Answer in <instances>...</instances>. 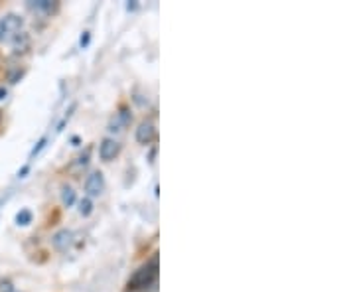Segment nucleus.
<instances>
[{"instance_id":"1","label":"nucleus","mask_w":355,"mask_h":292,"mask_svg":"<svg viewBox=\"0 0 355 292\" xmlns=\"http://www.w3.org/2000/svg\"><path fill=\"white\" fill-rule=\"evenodd\" d=\"M158 274V257H152L150 263H146L140 271L134 272V276L128 282V288L132 290H148L150 286H154Z\"/></svg>"},{"instance_id":"2","label":"nucleus","mask_w":355,"mask_h":292,"mask_svg":"<svg viewBox=\"0 0 355 292\" xmlns=\"http://www.w3.org/2000/svg\"><path fill=\"white\" fill-rule=\"evenodd\" d=\"M24 26V18L18 14H6L0 18V42L12 40Z\"/></svg>"},{"instance_id":"3","label":"nucleus","mask_w":355,"mask_h":292,"mask_svg":"<svg viewBox=\"0 0 355 292\" xmlns=\"http://www.w3.org/2000/svg\"><path fill=\"white\" fill-rule=\"evenodd\" d=\"M103 189H105V176H103V172L95 170V172H91V174L85 178V191H87V198H97V196H101V193H103Z\"/></svg>"},{"instance_id":"4","label":"nucleus","mask_w":355,"mask_h":292,"mask_svg":"<svg viewBox=\"0 0 355 292\" xmlns=\"http://www.w3.org/2000/svg\"><path fill=\"white\" fill-rule=\"evenodd\" d=\"M119 152H121V144L115 138H103V140H101V144H99V156H101V160L111 162Z\"/></svg>"},{"instance_id":"5","label":"nucleus","mask_w":355,"mask_h":292,"mask_svg":"<svg viewBox=\"0 0 355 292\" xmlns=\"http://www.w3.org/2000/svg\"><path fill=\"white\" fill-rule=\"evenodd\" d=\"M71 243H73V231L71 229H60L52 237V245L56 251H67Z\"/></svg>"},{"instance_id":"6","label":"nucleus","mask_w":355,"mask_h":292,"mask_svg":"<svg viewBox=\"0 0 355 292\" xmlns=\"http://www.w3.org/2000/svg\"><path fill=\"white\" fill-rule=\"evenodd\" d=\"M134 136H136V142L138 144H150L152 140L156 138V126L152 125V123H148V121H144V123L138 125Z\"/></svg>"},{"instance_id":"7","label":"nucleus","mask_w":355,"mask_h":292,"mask_svg":"<svg viewBox=\"0 0 355 292\" xmlns=\"http://www.w3.org/2000/svg\"><path fill=\"white\" fill-rule=\"evenodd\" d=\"M130 121H132V115H130V111L126 109V107H123L113 119H111V123H109V130H113V132H121V130H125L128 125H130Z\"/></svg>"},{"instance_id":"8","label":"nucleus","mask_w":355,"mask_h":292,"mask_svg":"<svg viewBox=\"0 0 355 292\" xmlns=\"http://www.w3.org/2000/svg\"><path fill=\"white\" fill-rule=\"evenodd\" d=\"M10 42H12V47H14V54H24L30 47V36L26 32H18Z\"/></svg>"},{"instance_id":"9","label":"nucleus","mask_w":355,"mask_h":292,"mask_svg":"<svg viewBox=\"0 0 355 292\" xmlns=\"http://www.w3.org/2000/svg\"><path fill=\"white\" fill-rule=\"evenodd\" d=\"M75 202H77V196H75L73 188H69V186H63V188H62V204H63L65 208H71Z\"/></svg>"},{"instance_id":"10","label":"nucleus","mask_w":355,"mask_h":292,"mask_svg":"<svg viewBox=\"0 0 355 292\" xmlns=\"http://www.w3.org/2000/svg\"><path fill=\"white\" fill-rule=\"evenodd\" d=\"M28 6L34 8V10H42V12H52L56 8V4L52 2V0H36V2H30Z\"/></svg>"},{"instance_id":"11","label":"nucleus","mask_w":355,"mask_h":292,"mask_svg":"<svg viewBox=\"0 0 355 292\" xmlns=\"http://www.w3.org/2000/svg\"><path fill=\"white\" fill-rule=\"evenodd\" d=\"M79 213H81L83 217H89V215L93 213V200H91V198H83V200L79 202Z\"/></svg>"},{"instance_id":"12","label":"nucleus","mask_w":355,"mask_h":292,"mask_svg":"<svg viewBox=\"0 0 355 292\" xmlns=\"http://www.w3.org/2000/svg\"><path fill=\"white\" fill-rule=\"evenodd\" d=\"M32 211L30 209H22V211H18L16 213V223L18 225H22V227H26V225H30L32 223Z\"/></svg>"},{"instance_id":"13","label":"nucleus","mask_w":355,"mask_h":292,"mask_svg":"<svg viewBox=\"0 0 355 292\" xmlns=\"http://www.w3.org/2000/svg\"><path fill=\"white\" fill-rule=\"evenodd\" d=\"M24 77V69H20V67H16V69H12L10 73H8V83H18L20 79Z\"/></svg>"},{"instance_id":"14","label":"nucleus","mask_w":355,"mask_h":292,"mask_svg":"<svg viewBox=\"0 0 355 292\" xmlns=\"http://www.w3.org/2000/svg\"><path fill=\"white\" fill-rule=\"evenodd\" d=\"M45 142H47V136H43V138H40V140H38V144L34 146V150L30 152V158H34L36 154H40V152L45 148Z\"/></svg>"},{"instance_id":"15","label":"nucleus","mask_w":355,"mask_h":292,"mask_svg":"<svg viewBox=\"0 0 355 292\" xmlns=\"http://www.w3.org/2000/svg\"><path fill=\"white\" fill-rule=\"evenodd\" d=\"M0 292H14V286L8 278H0Z\"/></svg>"},{"instance_id":"16","label":"nucleus","mask_w":355,"mask_h":292,"mask_svg":"<svg viewBox=\"0 0 355 292\" xmlns=\"http://www.w3.org/2000/svg\"><path fill=\"white\" fill-rule=\"evenodd\" d=\"M87 164H89V152H85V154L77 156V158H75V162H73V166H77V168H81V166H87Z\"/></svg>"},{"instance_id":"17","label":"nucleus","mask_w":355,"mask_h":292,"mask_svg":"<svg viewBox=\"0 0 355 292\" xmlns=\"http://www.w3.org/2000/svg\"><path fill=\"white\" fill-rule=\"evenodd\" d=\"M89 42H91V32H87V30H85V32L81 34V38H79V45H81V47H87V45H89Z\"/></svg>"},{"instance_id":"18","label":"nucleus","mask_w":355,"mask_h":292,"mask_svg":"<svg viewBox=\"0 0 355 292\" xmlns=\"http://www.w3.org/2000/svg\"><path fill=\"white\" fill-rule=\"evenodd\" d=\"M6 95H8V91H6L4 87H0V101H2V99H6Z\"/></svg>"},{"instance_id":"19","label":"nucleus","mask_w":355,"mask_h":292,"mask_svg":"<svg viewBox=\"0 0 355 292\" xmlns=\"http://www.w3.org/2000/svg\"><path fill=\"white\" fill-rule=\"evenodd\" d=\"M28 170H30V168H28V166H24V168H22V170L18 172V178H24V176L28 174Z\"/></svg>"},{"instance_id":"20","label":"nucleus","mask_w":355,"mask_h":292,"mask_svg":"<svg viewBox=\"0 0 355 292\" xmlns=\"http://www.w3.org/2000/svg\"><path fill=\"white\" fill-rule=\"evenodd\" d=\"M126 8H128V10H136V8H138V4H136V2H132V4H126Z\"/></svg>"},{"instance_id":"21","label":"nucleus","mask_w":355,"mask_h":292,"mask_svg":"<svg viewBox=\"0 0 355 292\" xmlns=\"http://www.w3.org/2000/svg\"><path fill=\"white\" fill-rule=\"evenodd\" d=\"M154 156H156V148H154V150H152V152H150V162H154Z\"/></svg>"}]
</instances>
